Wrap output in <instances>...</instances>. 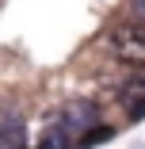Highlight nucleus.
Here are the masks:
<instances>
[{
    "label": "nucleus",
    "mask_w": 145,
    "mask_h": 149,
    "mask_svg": "<svg viewBox=\"0 0 145 149\" xmlns=\"http://www.w3.org/2000/svg\"><path fill=\"white\" fill-rule=\"evenodd\" d=\"M111 54L126 65H145V23H119L111 31Z\"/></svg>",
    "instance_id": "1"
},
{
    "label": "nucleus",
    "mask_w": 145,
    "mask_h": 149,
    "mask_svg": "<svg viewBox=\"0 0 145 149\" xmlns=\"http://www.w3.org/2000/svg\"><path fill=\"white\" fill-rule=\"evenodd\" d=\"M96 118H99V111H96V103L92 100H73V103H65V111L57 115V130H61L65 138H84L92 126H96Z\"/></svg>",
    "instance_id": "2"
},
{
    "label": "nucleus",
    "mask_w": 145,
    "mask_h": 149,
    "mask_svg": "<svg viewBox=\"0 0 145 149\" xmlns=\"http://www.w3.org/2000/svg\"><path fill=\"white\" fill-rule=\"evenodd\" d=\"M0 149H27V126L15 111L0 115Z\"/></svg>",
    "instance_id": "3"
},
{
    "label": "nucleus",
    "mask_w": 145,
    "mask_h": 149,
    "mask_svg": "<svg viewBox=\"0 0 145 149\" xmlns=\"http://www.w3.org/2000/svg\"><path fill=\"white\" fill-rule=\"evenodd\" d=\"M119 103H122V107H130V115H134V118H141V115H145V73L130 77V80L119 88Z\"/></svg>",
    "instance_id": "4"
},
{
    "label": "nucleus",
    "mask_w": 145,
    "mask_h": 149,
    "mask_svg": "<svg viewBox=\"0 0 145 149\" xmlns=\"http://www.w3.org/2000/svg\"><path fill=\"white\" fill-rule=\"evenodd\" d=\"M111 134H114L111 126H96V130H88V134L80 138V149H96V145H103V141H107Z\"/></svg>",
    "instance_id": "5"
},
{
    "label": "nucleus",
    "mask_w": 145,
    "mask_h": 149,
    "mask_svg": "<svg viewBox=\"0 0 145 149\" xmlns=\"http://www.w3.org/2000/svg\"><path fill=\"white\" fill-rule=\"evenodd\" d=\"M38 149H69V138L53 126V130H46V138L38 141Z\"/></svg>",
    "instance_id": "6"
},
{
    "label": "nucleus",
    "mask_w": 145,
    "mask_h": 149,
    "mask_svg": "<svg viewBox=\"0 0 145 149\" xmlns=\"http://www.w3.org/2000/svg\"><path fill=\"white\" fill-rule=\"evenodd\" d=\"M134 15H137V19L145 23V0H134Z\"/></svg>",
    "instance_id": "7"
}]
</instances>
